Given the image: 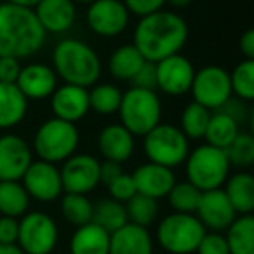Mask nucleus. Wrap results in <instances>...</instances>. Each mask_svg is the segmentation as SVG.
Masks as SVG:
<instances>
[{
	"mask_svg": "<svg viewBox=\"0 0 254 254\" xmlns=\"http://www.w3.org/2000/svg\"><path fill=\"white\" fill-rule=\"evenodd\" d=\"M188 40V25L180 14L157 11L139 19L134 28V44L146 61L159 63L164 58L180 54Z\"/></svg>",
	"mask_w": 254,
	"mask_h": 254,
	"instance_id": "nucleus-1",
	"label": "nucleus"
},
{
	"mask_svg": "<svg viewBox=\"0 0 254 254\" xmlns=\"http://www.w3.org/2000/svg\"><path fill=\"white\" fill-rule=\"evenodd\" d=\"M46 42V32L33 9L0 4V58H30Z\"/></svg>",
	"mask_w": 254,
	"mask_h": 254,
	"instance_id": "nucleus-2",
	"label": "nucleus"
},
{
	"mask_svg": "<svg viewBox=\"0 0 254 254\" xmlns=\"http://www.w3.org/2000/svg\"><path fill=\"white\" fill-rule=\"evenodd\" d=\"M53 70L64 84L87 89L101 77V61L91 46L77 39H66L54 47Z\"/></svg>",
	"mask_w": 254,
	"mask_h": 254,
	"instance_id": "nucleus-3",
	"label": "nucleus"
},
{
	"mask_svg": "<svg viewBox=\"0 0 254 254\" xmlns=\"http://www.w3.org/2000/svg\"><path fill=\"white\" fill-rule=\"evenodd\" d=\"M120 126H124L132 136H145L162 119V103L155 91L131 87L122 92L119 106Z\"/></svg>",
	"mask_w": 254,
	"mask_h": 254,
	"instance_id": "nucleus-4",
	"label": "nucleus"
},
{
	"mask_svg": "<svg viewBox=\"0 0 254 254\" xmlns=\"http://www.w3.org/2000/svg\"><path fill=\"white\" fill-rule=\"evenodd\" d=\"M187 178L200 191L218 190L228 180L230 162L225 150H219L211 145H200L188 152L187 157Z\"/></svg>",
	"mask_w": 254,
	"mask_h": 254,
	"instance_id": "nucleus-5",
	"label": "nucleus"
},
{
	"mask_svg": "<svg viewBox=\"0 0 254 254\" xmlns=\"http://www.w3.org/2000/svg\"><path fill=\"white\" fill-rule=\"evenodd\" d=\"M80 141L78 129L75 124L60 119H49L37 129L33 138V150L40 160L49 164H60L70 159Z\"/></svg>",
	"mask_w": 254,
	"mask_h": 254,
	"instance_id": "nucleus-6",
	"label": "nucleus"
},
{
	"mask_svg": "<svg viewBox=\"0 0 254 254\" xmlns=\"http://www.w3.org/2000/svg\"><path fill=\"white\" fill-rule=\"evenodd\" d=\"M205 232L195 214L173 212L157 226V242L169 254H191L197 251Z\"/></svg>",
	"mask_w": 254,
	"mask_h": 254,
	"instance_id": "nucleus-7",
	"label": "nucleus"
},
{
	"mask_svg": "<svg viewBox=\"0 0 254 254\" xmlns=\"http://www.w3.org/2000/svg\"><path fill=\"white\" fill-rule=\"evenodd\" d=\"M143 138H145L143 146L150 162L174 169L187 160L188 139L180 127L171 124H159Z\"/></svg>",
	"mask_w": 254,
	"mask_h": 254,
	"instance_id": "nucleus-8",
	"label": "nucleus"
},
{
	"mask_svg": "<svg viewBox=\"0 0 254 254\" xmlns=\"http://www.w3.org/2000/svg\"><path fill=\"white\" fill-rule=\"evenodd\" d=\"M58 244V226L49 214L26 212L19 219L18 246L25 254H51Z\"/></svg>",
	"mask_w": 254,
	"mask_h": 254,
	"instance_id": "nucleus-9",
	"label": "nucleus"
},
{
	"mask_svg": "<svg viewBox=\"0 0 254 254\" xmlns=\"http://www.w3.org/2000/svg\"><path fill=\"white\" fill-rule=\"evenodd\" d=\"M190 92L193 101L200 106L211 110H219L232 98V85H230V73L221 66L209 64L195 71Z\"/></svg>",
	"mask_w": 254,
	"mask_h": 254,
	"instance_id": "nucleus-10",
	"label": "nucleus"
},
{
	"mask_svg": "<svg viewBox=\"0 0 254 254\" xmlns=\"http://www.w3.org/2000/svg\"><path fill=\"white\" fill-rule=\"evenodd\" d=\"M99 160L87 153H73L61 167V185L64 193L85 195L99 185Z\"/></svg>",
	"mask_w": 254,
	"mask_h": 254,
	"instance_id": "nucleus-11",
	"label": "nucleus"
},
{
	"mask_svg": "<svg viewBox=\"0 0 254 254\" xmlns=\"http://www.w3.org/2000/svg\"><path fill=\"white\" fill-rule=\"evenodd\" d=\"M87 25L99 37H117L129 25V11L122 0H96L89 4Z\"/></svg>",
	"mask_w": 254,
	"mask_h": 254,
	"instance_id": "nucleus-12",
	"label": "nucleus"
},
{
	"mask_svg": "<svg viewBox=\"0 0 254 254\" xmlns=\"http://www.w3.org/2000/svg\"><path fill=\"white\" fill-rule=\"evenodd\" d=\"M21 180L30 198H35L39 202H53L63 193L61 174L54 164L44 160L32 162Z\"/></svg>",
	"mask_w": 254,
	"mask_h": 254,
	"instance_id": "nucleus-13",
	"label": "nucleus"
},
{
	"mask_svg": "<svg viewBox=\"0 0 254 254\" xmlns=\"http://www.w3.org/2000/svg\"><path fill=\"white\" fill-rule=\"evenodd\" d=\"M157 89L169 96H181L190 91L195 77L193 64L181 54H173L155 63Z\"/></svg>",
	"mask_w": 254,
	"mask_h": 254,
	"instance_id": "nucleus-14",
	"label": "nucleus"
},
{
	"mask_svg": "<svg viewBox=\"0 0 254 254\" xmlns=\"http://www.w3.org/2000/svg\"><path fill=\"white\" fill-rule=\"evenodd\" d=\"M195 216L205 230L221 233L233 223V219L237 218V212L233 211L225 191L218 188V190L202 191Z\"/></svg>",
	"mask_w": 254,
	"mask_h": 254,
	"instance_id": "nucleus-15",
	"label": "nucleus"
},
{
	"mask_svg": "<svg viewBox=\"0 0 254 254\" xmlns=\"http://www.w3.org/2000/svg\"><path fill=\"white\" fill-rule=\"evenodd\" d=\"M32 162V148L21 136L0 138V181H19Z\"/></svg>",
	"mask_w": 254,
	"mask_h": 254,
	"instance_id": "nucleus-16",
	"label": "nucleus"
},
{
	"mask_svg": "<svg viewBox=\"0 0 254 254\" xmlns=\"http://www.w3.org/2000/svg\"><path fill=\"white\" fill-rule=\"evenodd\" d=\"M16 87L21 91L26 99L40 101L51 98L58 87V75L51 66L44 63H32L28 66H21L19 77L16 80Z\"/></svg>",
	"mask_w": 254,
	"mask_h": 254,
	"instance_id": "nucleus-17",
	"label": "nucleus"
},
{
	"mask_svg": "<svg viewBox=\"0 0 254 254\" xmlns=\"http://www.w3.org/2000/svg\"><path fill=\"white\" fill-rule=\"evenodd\" d=\"M51 110L56 119L70 124L78 122L89 112V91L71 84L60 85L51 96Z\"/></svg>",
	"mask_w": 254,
	"mask_h": 254,
	"instance_id": "nucleus-18",
	"label": "nucleus"
},
{
	"mask_svg": "<svg viewBox=\"0 0 254 254\" xmlns=\"http://www.w3.org/2000/svg\"><path fill=\"white\" fill-rule=\"evenodd\" d=\"M33 14L46 33H64L73 26L77 9L73 0H39Z\"/></svg>",
	"mask_w": 254,
	"mask_h": 254,
	"instance_id": "nucleus-19",
	"label": "nucleus"
},
{
	"mask_svg": "<svg viewBox=\"0 0 254 254\" xmlns=\"http://www.w3.org/2000/svg\"><path fill=\"white\" fill-rule=\"evenodd\" d=\"M132 180H134V187L138 193L152 197L155 200L167 197L171 188L176 183V176H174L173 169L153 162L139 166L132 173Z\"/></svg>",
	"mask_w": 254,
	"mask_h": 254,
	"instance_id": "nucleus-20",
	"label": "nucleus"
},
{
	"mask_svg": "<svg viewBox=\"0 0 254 254\" xmlns=\"http://www.w3.org/2000/svg\"><path fill=\"white\" fill-rule=\"evenodd\" d=\"M98 148L105 160L124 164L134 153V136L120 124H112L99 132Z\"/></svg>",
	"mask_w": 254,
	"mask_h": 254,
	"instance_id": "nucleus-21",
	"label": "nucleus"
},
{
	"mask_svg": "<svg viewBox=\"0 0 254 254\" xmlns=\"http://www.w3.org/2000/svg\"><path fill=\"white\" fill-rule=\"evenodd\" d=\"M108 254H153V239L148 228L126 223L122 228L110 233Z\"/></svg>",
	"mask_w": 254,
	"mask_h": 254,
	"instance_id": "nucleus-22",
	"label": "nucleus"
},
{
	"mask_svg": "<svg viewBox=\"0 0 254 254\" xmlns=\"http://www.w3.org/2000/svg\"><path fill=\"white\" fill-rule=\"evenodd\" d=\"M110 233L96 223H87L75 230L70 239V254H108Z\"/></svg>",
	"mask_w": 254,
	"mask_h": 254,
	"instance_id": "nucleus-23",
	"label": "nucleus"
},
{
	"mask_svg": "<svg viewBox=\"0 0 254 254\" xmlns=\"http://www.w3.org/2000/svg\"><path fill=\"white\" fill-rule=\"evenodd\" d=\"M226 198L232 204L233 211L240 216L253 214L254 211V178L251 173H237L225 181Z\"/></svg>",
	"mask_w": 254,
	"mask_h": 254,
	"instance_id": "nucleus-24",
	"label": "nucleus"
},
{
	"mask_svg": "<svg viewBox=\"0 0 254 254\" xmlns=\"http://www.w3.org/2000/svg\"><path fill=\"white\" fill-rule=\"evenodd\" d=\"M28 99L21 94L16 84L0 82V129L18 126L26 115Z\"/></svg>",
	"mask_w": 254,
	"mask_h": 254,
	"instance_id": "nucleus-25",
	"label": "nucleus"
},
{
	"mask_svg": "<svg viewBox=\"0 0 254 254\" xmlns=\"http://www.w3.org/2000/svg\"><path fill=\"white\" fill-rule=\"evenodd\" d=\"M239 132H240L239 122L230 113L219 110L216 113H211L204 139L207 141V145L216 146L219 150H225L235 139V136Z\"/></svg>",
	"mask_w": 254,
	"mask_h": 254,
	"instance_id": "nucleus-26",
	"label": "nucleus"
},
{
	"mask_svg": "<svg viewBox=\"0 0 254 254\" xmlns=\"http://www.w3.org/2000/svg\"><path fill=\"white\" fill-rule=\"evenodd\" d=\"M226 246L230 254H254V218L253 214L239 216L226 228Z\"/></svg>",
	"mask_w": 254,
	"mask_h": 254,
	"instance_id": "nucleus-27",
	"label": "nucleus"
},
{
	"mask_svg": "<svg viewBox=\"0 0 254 254\" xmlns=\"http://www.w3.org/2000/svg\"><path fill=\"white\" fill-rule=\"evenodd\" d=\"M145 61L134 46H120L110 56L108 71L117 80H132Z\"/></svg>",
	"mask_w": 254,
	"mask_h": 254,
	"instance_id": "nucleus-28",
	"label": "nucleus"
},
{
	"mask_svg": "<svg viewBox=\"0 0 254 254\" xmlns=\"http://www.w3.org/2000/svg\"><path fill=\"white\" fill-rule=\"evenodd\" d=\"M30 205V195L19 181H0V214L21 218Z\"/></svg>",
	"mask_w": 254,
	"mask_h": 254,
	"instance_id": "nucleus-29",
	"label": "nucleus"
},
{
	"mask_svg": "<svg viewBox=\"0 0 254 254\" xmlns=\"http://www.w3.org/2000/svg\"><path fill=\"white\" fill-rule=\"evenodd\" d=\"M92 223L101 226L108 233L117 232L122 228L126 223H129L126 212V205L122 202H117L113 198L99 200L96 205H92Z\"/></svg>",
	"mask_w": 254,
	"mask_h": 254,
	"instance_id": "nucleus-30",
	"label": "nucleus"
},
{
	"mask_svg": "<svg viewBox=\"0 0 254 254\" xmlns=\"http://www.w3.org/2000/svg\"><path fill=\"white\" fill-rule=\"evenodd\" d=\"M122 91L113 84H98L89 91V110L99 115H113L119 112Z\"/></svg>",
	"mask_w": 254,
	"mask_h": 254,
	"instance_id": "nucleus-31",
	"label": "nucleus"
},
{
	"mask_svg": "<svg viewBox=\"0 0 254 254\" xmlns=\"http://www.w3.org/2000/svg\"><path fill=\"white\" fill-rule=\"evenodd\" d=\"M92 202L87 198V195L80 193H64L61 198V212L63 218L70 225L78 226L87 225L92 221Z\"/></svg>",
	"mask_w": 254,
	"mask_h": 254,
	"instance_id": "nucleus-32",
	"label": "nucleus"
},
{
	"mask_svg": "<svg viewBox=\"0 0 254 254\" xmlns=\"http://www.w3.org/2000/svg\"><path fill=\"white\" fill-rule=\"evenodd\" d=\"M209 119H211V112L200 106L198 103L191 101L181 113L180 129L187 136V139H200L205 134Z\"/></svg>",
	"mask_w": 254,
	"mask_h": 254,
	"instance_id": "nucleus-33",
	"label": "nucleus"
},
{
	"mask_svg": "<svg viewBox=\"0 0 254 254\" xmlns=\"http://www.w3.org/2000/svg\"><path fill=\"white\" fill-rule=\"evenodd\" d=\"M124 205H126L129 223H134V225L143 226V228H148L159 214V204H157L155 198L141 193H136Z\"/></svg>",
	"mask_w": 254,
	"mask_h": 254,
	"instance_id": "nucleus-34",
	"label": "nucleus"
},
{
	"mask_svg": "<svg viewBox=\"0 0 254 254\" xmlns=\"http://www.w3.org/2000/svg\"><path fill=\"white\" fill-rule=\"evenodd\" d=\"M202 191L195 188L191 183L183 181V183H174L171 191L167 193L169 198V205L174 209V212H181V214H195L200 202Z\"/></svg>",
	"mask_w": 254,
	"mask_h": 254,
	"instance_id": "nucleus-35",
	"label": "nucleus"
},
{
	"mask_svg": "<svg viewBox=\"0 0 254 254\" xmlns=\"http://www.w3.org/2000/svg\"><path fill=\"white\" fill-rule=\"evenodd\" d=\"M232 92L244 101L254 99V60H244L230 73Z\"/></svg>",
	"mask_w": 254,
	"mask_h": 254,
	"instance_id": "nucleus-36",
	"label": "nucleus"
},
{
	"mask_svg": "<svg viewBox=\"0 0 254 254\" xmlns=\"http://www.w3.org/2000/svg\"><path fill=\"white\" fill-rule=\"evenodd\" d=\"M226 159L230 166L251 167L254 162V138L249 132H242L235 136L232 143L225 148Z\"/></svg>",
	"mask_w": 254,
	"mask_h": 254,
	"instance_id": "nucleus-37",
	"label": "nucleus"
},
{
	"mask_svg": "<svg viewBox=\"0 0 254 254\" xmlns=\"http://www.w3.org/2000/svg\"><path fill=\"white\" fill-rule=\"evenodd\" d=\"M106 187H108V191H110V198H113V200H117V202H122V204H126L129 198L138 193L134 187V180H132V174L122 173L120 176H117L112 183L106 185Z\"/></svg>",
	"mask_w": 254,
	"mask_h": 254,
	"instance_id": "nucleus-38",
	"label": "nucleus"
},
{
	"mask_svg": "<svg viewBox=\"0 0 254 254\" xmlns=\"http://www.w3.org/2000/svg\"><path fill=\"white\" fill-rule=\"evenodd\" d=\"M198 254H230L228 246H226L225 235L218 232H205V235L202 237L200 244H198L197 251Z\"/></svg>",
	"mask_w": 254,
	"mask_h": 254,
	"instance_id": "nucleus-39",
	"label": "nucleus"
},
{
	"mask_svg": "<svg viewBox=\"0 0 254 254\" xmlns=\"http://www.w3.org/2000/svg\"><path fill=\"white\" fill-rule=\"evenodd\" d=\"M132 87L146 89V91H155L157 89V66L152 61H145L138 73L132 77Z\"/></svg>",
	"mask_w": 254,
	"mask_h": 254,
	"instance_id": "nucleus-40",
	"label": "nucleus"
},
{
	"mask_svg": "<svg viewBox=\"0 0 254 254\" xmlns=\"http://www.w3.org/2000/svg\"><path fill=\"white\" fill-rule=\"evenodd\" d=\"M127 11L139 18H145L148 14L160 11L166 4V0H122Z\"/></svg>",
	"mask_w": 254,
	"mask_h": 254,
	"instance_id": "nucleus-41",
	"label": "nucleus"
},
{
	"mask_svg": "<svg viewBox=\"0 0 254 254\" xmlns=\"http://www.w3.org/2000/svg\"><path fill=\"white\" fill-rule=\"evenodd\" d=\"M18 232H19V221L16 218L9 216H0V244H18Z\"/></svg>",
	"mask_w": 254,
	"mask_h": 254,
	"instance_id": "nucleus-42",
	"label": "nucleus"
},
{
	"mask_svg": "<svg viewBox=\"0 0 254 254\" xmlns=\"http://www.w3.org/2000/svg\"><path fill=\"white\" fill-rule=\"evenodd\" d=\"M21 71V64L16 58H0V82L2 84H16Z\"/></svg>",
	"mask_w": 254,
	"mask_h": 254,
	"instance_id": "nucleus-43",
	"label": "nucleus"
},
{
	"mask_svg": "<svg viewBox=\"0 0 254 254\" xmlns=\"http://www.w3.org/2000/svg\"><path fill=\"white\" fill-rule=\"evenodd\" d=\"M122 171V164L112 162V160H105L103 164H99V183H112L117 176H120Z\"/></svg>",
	"mask_w": 254,
	"mask_h": 254,
	"instance_id": "nucleus-44",
	"label": "nucleus"
},
{
	"mask_svg": "<svg viewBox=\"0 0 254 254\" xmlns=\"http://www.w3.org/2000/svg\"><path fill=\"white\" fill-rule=\"evenodd\" d=\"M240 53L246 56V60H254V30L249 28L247 32H244V35L240 37Z\"/></svg>",
	"mask_w": 254,
	"mask_h": 254,
	"instance_id": "nucleus-45",
	"label": "nucleus"
},
{
	"mask_svg": "<svg viewBox=\"0 0 254 254\" xmlns=\"http://www.w3.org/2000/svg\"><path fill=\"white\" fill-rule=\"evenodd\" d=\"M5 4H12V5H19V7H26V9H33L39 0H4Z\"/></svg>",
	"mask_w": 254,
	"mask_h": 254,
	"instance_id": "nucleus-46",
	"label": "nucleus"
},
{
	"mask_svg": "<svg viewBox=\"0 0 254 254\" xmlns=\"http://www.w3.org/2000/svg\"><path fill=\"white\" fill-rule=\"evenodd\" d=\"M0 254H25V253H23L18 244H7V246L0 244Z\"/></svg>",
	"mask_w": 254,
	"mask_h": 254,
	"instance_id": "nucleus-47",
	"label": "nucleus"
},
{
	"mask_svg": "<svg viewBox=\"0 0 254 254\" xmlns=\"http://www.w3.org/2000/svg\"><path fill=\"white\" fill-rule=\"evenodd\" d=\"M166 4H169L174 9H185L191 4V0H166Z\"/></svg>",
	"mask_w": 254,
	"mask_h": 254,
	"instance_id": "nucleus-48",
	"label": "nucleus"
},
{
	"mask_svg": "<svg viewBox=\"0 0 254 254\" xmlns=\"http://www.w3.org/2000/svg\"><path fill=\"white\" fill-rule=\"evenodd\" d=\"M73 2H80V4H92L96 0H73Z\"/></svg>",
	"mask_w": 254,
	"mask_h": 254,
	"instance_id": "nucleus-49",
	"label": "nucleus"
},
{
	"mask_svg": "<svg viewBox=\"0 0 254 254\" xmlns=\"http://www.w3.org/2000/svg\"><path fill=\"white\" fill-rule=\"evenodd\" d=\"M246 2H249V0H246Z\"/></svg>",
	"mask_w": 254,
	"mask_h": 254,
	"instance_id": "nucleus-50",
	"label": "nucleus"
}]
</instances>
